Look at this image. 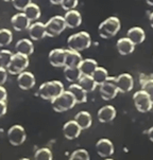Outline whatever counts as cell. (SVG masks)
Wrapping results in <instances>:
<instances>
[{
  "label": "cell",
  "instance_id": "cell-1",
  "mask_svg": "<svg viewBox=\"0 0 153 160\" xmlns=\"http://www.w3.org/2000/svg\"><path fill=\"white\" fill-rule=\"evenodd\" d=\"M64 91V85L60 81H50L42 84L38 88V94L44 100L52 101Z\"/></svg>",
  "mask_w": 153,
  "mask_h": 160
},
{
  "label": "cell",
  "instance_id": "cell-2",
  "mask_svg": "<svg viewBox=\"0 0 153 160\" xmlns=\"http://www.w3.org/2000/svg\"><path fill=\"white\" fill-rule=\"evenodd\" d=\"M67 45H68V48L71 49V50L78 51V52L84 51V50H86V49H88L92 45L91 35L84 31L75 33L68 37Z\"/></svg>",
  "mask_w": 153,
  "mask_h": 160
},
{
  "label": "cell",
  "instance_id": "cell-3",
  "mask_svg": "<svg viewBox=\"0 0 153 160\" xmlns=\"http://www.w3.org/2000/svg\"><path fill=\"white\" fill-rule=\"evenodd\" d=\"M120 28H121V22L119 18L116 16H111L99 24L98 32L102 38H111L118 33Z\"/></svg>",
  "mask_w": 153,
  "mask_h": 160
},
{
  "label": "cell",
  "instance_id": "cell-4",
  "mask_svg": "<svg viewBox=\"0 0 153 160\" xmlns=\"http://www.w3.org/2000/svg\"><path fill=\"white\" fill-rule=\"evenodd\" d=\"M51 104H52V108L56 112H64L73 108L76 102L71 92L64 90L59 97H56L51 101Z\"/></svg>",
  "mask_w": 153,
  "mask_h": 160
},
{
  "label": "cell",
  "instance_id": "cell-5",
  "mask_svg": "<svg viewBox=\"0 0 153 160\" xmlns=\"http://www.w3.org/2000/svg\"><path fill=\"white\" fill-rule=\"evenodd\" d=\"M28 67H29V56L16 52L15 54H13L12 61H11L10 65L8 66L7 70L9 71L10 74L18 75L21 72L26 71V69Z\"/></svg>",
  "mask_w": 153,
  "mask_h": 160
},
{
  "label": "cell",
  "instance_id": "cell-6",
  "mask_svg": "<svg viewBox=\"0 0 153 160\" xmlns=\"http://www.w3.org/2000/svg\"><path fill=\"white\" fill-rule=\"evenodd\" d=\"M45 26H46V33H47V36L49 37L57 36V35L63 33L64 30L67 28L64 16H60V15L53 16L52 18H50L45 23Z\"/></svg>",
  "mask_w": 153,
  "mask_h": 160
},
{
  "label": "cell",
  "instance_id": "cell-7",
  "mask_svg": "<svg viewBox=\"0 0 153 160\" xmlns=\"http://www.w3.org/2000/svg\"><path fill=\"white\" fill-rule=\"evenodd\" d=\"M133 101L134 105H135L136 109L139 112H148L152 109L153 107V102L151 98L145 90H139L136 91L133 96Z\"/></svg>",
  "mask_w": 153,
  "mask_h": 160
},
{
  "label": "cell",
  "instance_id": "cell-8",
  "mask_svg": "<svg viewBox=\"0 0 153 160\" xmlns=\"http://www.w3.org/2000/svg\"><path fill=\"white\" fill-rule=\"evenodd\" d=\"M118 87H117L116 78H110L105 81L103 84L100 85V94L101 98L105 101H110L113 100L114 98L118 94Z\"/></svg>",
  "mask_w": 153,
  "mask_h": 160
},
{
  "label": "cell",
  "instance_id": "cell-9",
  "mask_svg": "<svg viewBox=\"0 0 153 160\" xmlns=\"http://www.w3.org/2000/svg\"><path fill=\"white\" fill-rule=\"evenodd\" d=\"M8 138L9 142L13 146L21 145L26 140V132L21 125H13L8 131Z\"/></svg>",
  "mask_w": 153,
  "mask_h": 160
},
{
  "label": "cell",
  "instance_id": "cell-10",
  "mask_svg": "<svg viewBox=\"0 0 153 160\" xmlns=\"http://www.w3.org/2000/svg\"><path fill=\"white\" fill-rule=\"evenodd\" d=\"M49 63L52 65L53 67H65V61H66V50L65 49H53L50 51L48 55Z\"/></svg>",
  "mask_w": 153,
  "mask_h": 160
},
{
  "label": "cell",
  "instance_id": "cell-11",
  "mask_svg": "<svg viewBox=\"0 0 153 160\" xmlns=\"http://www.w3.org/2000/svg\"><path fill=\"white\" fill-rule=\"evenodd\" d=\"M11 23H12V27L15 31L21 32L29 29V27L31 26V20L28 18V16L24 14V12H23L17 13V14L13 16L12 19H11Z\"/></svg>",
  "mask_w": 153,
  "mask_h": 160
},
{
  "label": "cell",
  "instance_id": "cell-12",
  "mask_svg": "<svg viewBox=\"0 0 153 160\" xmlns=\"http://www.w3.org/2000/svg\"><path fill=\"white\" fill-rule=\"evenodd\" d=\"M116 83L118 90L121 93H127V92L132 90L134 87V80L132 75L129 74V73H122L119 77H117Z\"/></svg>",
  "mask_w": 153,
  "mask_h": 160
},
{
  "label": "cell",
  "instance_id": "cell-13",
  "mask_svg": "<svg viewBox=\"0 0 153 160\" xmlns=\"http://www.w3.org/2000/svg\"><path fill=\"white\" fill-rule=\"evenodd\" d=\"M28 32H29L30 38H31L32 40H34V42L40 40V39H43L45 36H47L45 23L40 22V21H36V22L31 23V26H30L29 29H28Z\"/></svg>",
  "mask_w": 153,
  "mask_h": 160
},
{
  "label": "cell",
  "instance_id": "cell-14",
  "mask_svg": "<svg viewBox=\"0 0 153 160\" xmlns=\"http://www.w3.org/2000/svg\"><path fill=\"white\" fill-rule=\"evenodd\" d=\"M81 131V126L75 120L66 122L64 124V126H63V134H64L65 138L68 140H73L76 138H78L80 136Z\"/></svg>",
  "mask_w": 153,
  "mask_h": 160
},
{
  "label": "cell",
  "instance_id": "cell-15",
  "mask_svg": "<svg viewBox=\"0 0 153 160\" xmlns=\"http://www.w3.org/2000/svg\"><path fill=\"white\" fill-rule=\"evenodd\" d=\"M17 83L18 86L24 90H30L35 86V77L33 75V73L28 72V71H24L20 74H18L17 78Z\"/></svg>",
  "mask_w": 153,
  "mask_h": 160
},
{
  "label": "cell",
  "instance_id": "cell-16",
  "mask_svg": "<svg viewBox=\"0 0 153 160\" xmlns=\"http://www.w3.org/2000/svg\"><path fill=\"white\" fill-rule=\"evenodd\" d=\"M96 151L100 157L108 158L114 154V145L108 139H100L96 144Z\"/></svg>",
  "mask_w": 153,
  "mask_h": 160
},
{
  "label": "cell",
  "instance_id": "cell-17",
  "mask_svg": "<svg viewBox=\"0 0 153 160\" xmlns=\"http://www.w3.org/2000/svg\"><path fill=\"white\" fill-rule=\"evenodd\" d=\"M64 19L67 28L69 29H76L78 27H80V24L82 23V16L80 12L76 10L67 11L64 15Z\"/></svg>",
  "mask_w": 153,
  "mask_h": 160
},
{
  "label": "cell",
  "instance_id": "cell-18",
  "mask_svg": "<svg viewBox=\"0 0 153 160\" xmlns=\"http://www.w3.org/2000/svg\"><path fill=\"white\" fill-rule=\"evenodd\" d=\"M115 117H116V109L112 105H105L101 107L98 112V120L101 123H108L114 120Z\"/></svg>",
  "mask_w": 153,
  "mask_h": 160
},
{
  "label": "cell",
  "instance_id": "cell-19",
  "mask_svg": "<svg viewBox=\"0 0 153 160\" xmlns=\"http://www.w3.org/2000/svg\"><path fill=\"white\" fill-rule=\"evenodd\" d=\"M135 44L128 37H124V38H120L117 40V50L120 55H129L134 51L135 49Z\"/></svg>",
  "mask_w": 153,
  "mask_h": 160
},
{
  "label": "cell",
  "instance_id": "cell-20",
  "mask_svg": "<svg viewBox=\"0 0 153 160\" xmlns=\"http://www.w3.org/2000/svg\"><path fill=\"white\" fill-rule=\"evenodd\" d=\"M15 50H16V52L29 56V55H31L34 51L33 42H32V40H30L28 38L19 39L17 42V44L15 45Z\"/></svg>",
  "mask_w": 153,
  "mask_h": 160
},
{
  "label": "cell",
  "instance_id": "cell-21",
  "mask_svg": "<svg viewBox=\"0 0 153 160\" xmlns=\"http://www.w3.org/2000/svg\"><path fill=\"white\" fill-rule=\"evenodd\" d=\"M127 37L132 40L135 45H139L146 38V33L140 27H133V28L128 30Z\"/></svg>",
  "mask_w": 153,
  "mask_h": 160
},
{
  "label": "cell",
  "instance_id": "cell-22",
  "mask_svg": "<svg viewBox=\"0 0 153 160\" xmlns=\"http://www.w3.org/2000/svg\"><path fill=\"white\" fill-rule=\"evenodd\" d=\"M83 61L80 52L71 49L66 50V61H65V67H79L81 62Z\"/></svg>",
  "mask_w": 153,
  "mask_h": 160
},
{
  "label": "cell",
  "instance_id": "cell-23",
  "mask_svg": "<svg viewBox=\"0 0 153 160\" xmlns=\"http://www.w3.org/2000/svg\"><path fill=\"white\" fill-rule=\"evenodd\" d=\"M68 91H70L72 93L76 104H82V103H85L87 101V92L79 84L70 85L69 88H68Z\"/></svg>",
  "mask_w": 153,
  "mask_h": 160
},
{
  "label": "cell",
  "instance_id": "cell-24",
  "mask_svg": "<svg viewBox=\"0 0 153 160\" xmlns=\"http://www.w3.org/2000/svg\"><path fill=\"white\" fill-rule=\"evenodd\" d=\"M79 68H80L83 75H92L95 70L98 68V64L92 58H85L81 62Z\"/></svg>",
  "mask_w": 153,
  "mask_h": 160
},
{
  "label": "cell",
  "instance_id": "cell-25",
  "mask_svg": "<svg viewBox=\"0 0 153 160\" xmlns=\"http://www.w3.org/2000/svg\"><path fill=\"white\" fill-rule=\"evenodd\" d=\"M75 121L81 126L82 129H87L92 126V116L87 112H80L75 116Z\"/></svg>",
  "mask_w": 153,
  "mask_h": 160
},
{
  "label": "cell",
  "instance_id": "cell-26",
  "mask_svg": "<svg viewBox=\"0 0 153 160\" xmlns=\"http://www.w3.org/2000/svg\"><path fill=\"white\" fill-rule=\"evenodd\" d=\"M64 75L68 82H78L82 77V72L79 67H64Z\"/></svg>",
  "mask_w": 153,
  "mask_h": 160
},
{
  "label": "cell",
  "instance_id": "cell-27",
  "mask_svg": "<svg viewBox=\"0 0 153 160\" xmlns=\"http://www.w3.org/2000/svg\"><path fill=\"white\" fill-rule=\"evenodd\" d=\"M78 84L84 89L86 92H92L97 87V83L95 82L94 78L92 75H83L78 81Z\"/></svg>",
  "mask_w": 153,
  "mask_h": 160
},
{
  "label": "cell",
  "instance_id": "cell-28",
  "mask_svg": "<svg viewBox=\"0 0 153 160\" xmlns=\"http://www.w3.org/2000/svg\"><path fill=\"white\" fill-rule=\"evenodd\" d=\"M24 14L28 16V18L31 21H35V20L40 19V7H38L37 4L33 3V2H31V3L24 9Z\"/></svg>",
  "mask_w": 153,
  "mask_h": 160
},
{
  "label": "cell",
  "instance_id": "cell-29",
  "mask_svg": "<svg viewBox=\"0 0 153 160\" xmlns=\"http://www.w3.org/2000/svg\"><path fill=\"white\" fill-rule=\"evenodd\" d=\"M92 77L94 78V80H95V82L97 83V85L100 86L101 84H103L108 78V72L105 68L98 66V68L95 70V72L92 73Z\"/></svg>",
  "mask_w": 153,
  "mask_h": 160
},
{
  "label": "cell",
  "instance_id": "cell-30",
  "mask_svg": "<svg viewBox=\"0 0 153 160\" xmlns=\"http://www.w3.org/2000/svg\"><path fill=\"white\" fill-rule=\"evenodd\" d=\"M13 40V34L10 30L1 29L0 31V46L1 47H7L9 46Z\"/></svg>",
  "mask_w": 153,
  "mask_h": 160
},
{
  "label": "cell",
  "instance_id": "cell-31",
  "mask_svg": "<svg viewBox=\"0 0 153 160\" xmlns=\"http://www.w3.org/2000/svg\"><path fill=\"white\" fill-rule=\"evenodd\" d=\"M34 160H52V153L49 148H40L35 152Z\"/></svg>",
  "mask_w": 153,
  "mask_h": 160
},
{
  "label": "cell",
  "instance_id": "cell-32",
  "mask_svg": "<svg viewBox=\"0 0 153 160\" xmlns=\"http://www.w3.org/2000/svg\"><path fill=\"white\" fill-rule=\"evenodd\" d=\"M13 58V53L9 50H1L0 52V65L1 67L8 68Z\"/></svg>",
  "mask_w": 153,
  "mask_h": 160
},
{
  "label": "cell",
  "instance_id": "cell-33",
  "mask_svg": "<svg viewBox=\"0 0 153 160\" xmlns=\"http://www.w3.org/2000/svg\"><path fill=\"white\" fill-rule=\"evenodd\" d=\"M69 160H91L89 158V154L86 150L80 148V150H76L70 155Z\"/></svg>",
  "mask_w": 153,
  "mask_h": 160
},
{
  "label": "cell",
  "instance_id": "cell-34",
  "mask_svg": "<svg viewBox=\"0 0 153 160\" xmlns=\"http://www.w3.org/2000/svg\"><path fill=\"white\" fill-rule=\"evenodd\" d=\"M141 89L149 94L153 102V78H146L145 81H141Z\"/></svg>",
  "mask_w": 153,
  "mask_h": 160
},
{
  "label": "cell",
  "instance_id": "cell-35",
  "mask_svg": "<svg viewBox=\"0 0 153 160\" xmlns=\"http://www.w3.org/2000/svg\"><path fill=\"white\" fill-rule=\"evenodd\" d=\"M79 3V0H63L61 7L64 11H70V10H75L76 8V5Z\"/></svg>",
  "mask_w": 153,
  "mask_h": 160
},
{
  "label": "cell",
  "instance_id": "cell-36",
  "mask_svg": "<svg viewBox=\"0 0 153 160\" xmlns=\"http://www.w3.org/2000/svg\"><path fill=\"white\" fill-rule=\"evenodd\" d=\"M13 7L18 11H24L28 5L31 3V0H13L12 1Z\"/></svg>",
  "mask_w": 153,
  "mask_h": 160
},
{
  "label": "cell",
  "instance_id": "cell-37",
  "mask_svg": "<svg viewBox=\"0 0 153 160\" xmlns=\"http://www.w3.org/2000/svg\"><path fill=\"white\" fill-rule=\"evenodd\" d=\"M8 73L9 71L7 70V68L4 67H0V85H3L8 78Z\"/></svg>",
  "mask_w": 153,
  "mask_h": 160
},
{
  "label": "cell",
  "instance_id": "cell-38",
  "mask_svg": "<svg viewBox=\"0 0 153 160\" xmlns=\"http://www.w3.org/2000/svg\"><path fill=\"white\" fill-rule=\"evenodd\" d=\"M7 98H8L7 90L4 89V87L0 86V101H5V102H7Z\"/></svg>",
  "mask_w": 153,
  "mask_h": 160
},
{
  "label": "cell",
  "instance_id": "cell-39",
  "mask_svg": "<svg viewBox=\"0 0 153 160\" xmlns=\"http://www.w3.org/2000/svg\"><path fill=\"white\" fill-rule=\"evenodd\" d=\"M0 109H1L0 116H4L5 112H7V102L5 101H0Z\"/></svg>",
  "mask_w": 153,
  "mask_h": 160
},
{
  "label": "cell",
  "instance_id": "cell-40",
  "mask_svg": "<svg viewBox=\"0 0 153 160\" xmlns=\"http://www.w3.org/2000/svg\"><path fill=\"white\" fill-rule=\"evenodd\" d=\"M148 137H149V139L153 142V126L151 127V128H149V131H148Z\"/></svg>",
  "mask_w": 153,
  "mask_h": 160
},
{
  "label": "cell",
  "instance_id": "cell-41",
  "mask_svg": "<svg viewBox=\"0 0 153 160\" xmlns=\"http://www.w3.org/2000/svg\"><path fill=\"white\" fill-rule=\"evenodd\" d=\"M49 1H50L52 4H55V5H57V4H62L63 0H49Z\"/></svg>",
  "mask_w": 153,
  "mask_h": 160
},
{
  "label": "cell",
  "instance_id": "cell-42",
  "mask_svg": "<svg viewBox=\"0 0 153 160\" xmlns=\"http://www.w3.org/2000/svg\"><path fill=\"white\" fill-rule=\"evenodd\" d=\"M149 22H150V26H151V28L153 29V12L149 15Z\"/></svg>",
  "mask_w": 153,
  "mask_h": 160
},
{
  "label": "cell",
  "instance_id": "cell-43",
  "mask_svg": "<svg viewBox=\"0 0 153 160\" xmlns=\"http://www.w3.org/2000/svg\"><path fill=\"white\" fill-rule=\"evenodd\" d=\"M146 2L148 3L149 5H151V7H153V0H146Z\"/></svg>",
  "mask_w": 153,
  "mask_h": 160
},
{
  "label": "cell",
  "instance_id": "cell-44",
  "mask_svg": "<svg viewBox=\"0 0 153 160\" xmlns=\"http://www.w3.org/2000/svg\"><path fill=\"white\" fill-rule=\"evenodd\" d=\"M3 1H5V2H10V1H11V2H12L13 0H3Z\"/></svg>",
  "mask_w": 153,
  "mask_h": 160
},
{
  "label": "cell",
  "instance_id": "cell-45",
  "mask_svg": "<svg viewBox=\"0 0 153 160\" xmlns=\"http://www.w3.org/2000/svg\"><path fill=\"white\" fill-rule=\"evenodd\" d=\"M19 160H30V159H28V158H21V159H19Z\"/></svg>",
  "mask_w": 153,
  "mask_h": 160
},
{
  "label": "cell",
  "instance_id": "cell-46",
  "mask_svg": "<svg viewBox=\"0 0 153 160\" xmlns=\"http://www.w3.org/2000/svg\"><path fill=\"white\" fill-rule=\"evenodd\" d=\"M105 160H113V159H110V158H106Z\"/></svg>",
  "mask_w": 153,
  "mask_h": 160
}]
</instances>
